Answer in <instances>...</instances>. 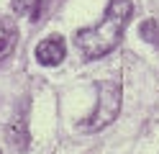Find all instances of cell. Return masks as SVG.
Masks as SVG:
<instances>
[{
    "instance_id": "obj_1",
    "label": "cell",
    "mask_w": 159,
    "mask_h": 154,
    "mask_svg": "<svg viewBox=\"0 0 159 154\" xmlns=\"http://www.w3.org/2000/svg\"><path fill=\"white\" fill-rule=\"evenodd\" d=\"M134 16V3L131 0H111L105 8V16L100 23L90 28H80L75 34V46L85 59H100L121 44L123 31Z\"/></svg>"
},
{
    "instance_id": "obj_2",
    "label": "cell",
    "mask_w": 159,
    "mask_h": 154,
    "mask_svg": "<svg viewBox=\"0 0 159 154\" xmlns=\"http://www.w3.org/2000/svg\"><path fill=\"white\" fill-rule=\"evenodd\" d=\"M95 87H98V105L90 116L80 123L82 131H100L108 123H113L118 118V113H121V100H123L121 82L118 80H103Z\"/></svg>"
},
{
    "instance_id": "obj_3",
    "label": "cell",
    "mask_w": 159,
    "mask_h": 154,
    "mask_svg": "<svg viewBox=\"0 0 159 154\" xmlns=\"http://www.w3.org/2000/svg\"><path fill=\"white\" fill-rule=\"evenodd\" d=\"M64 54H67V46H64V39L62 36H49L44 41H39V46H36V62L44 64V67L62 64Z\"/></svg>"
},
{
    "instance_id": "obj_4",
    "label": "cell",
    "mask_w": 159,
    "mask_h": 154,
    "mask_svg": "<svg viewBox=\"0 0 159 154\" xmlns=\"http://www.w3.org/2000/svg\"><path fill=\"white\" fill-rule=\"evenodd\" d=\"M16 41H18V28H16V23H13L11 18H0V62L13 54Z\"/></svg>"
},
{
    "instance_id": "obj_5",
    "label": "cell",
    "mask_w": 159,
    "mask_h": 154,
    "mask_svg": "<svg viewBox=\"0 0 159 154\" xmlns=\"http://www.w3.org/2000/svg\"><path fill=\"white\" fill-rule=\"evenodd\" d=\"M46 5H49V0H13L11 3L16 16H28L31 21H41Z\"/></svg>"
},
{
    "instance_id": "obj_6",
    "label": "cell",
    "mask_w": 159,
    "mask_h": 154,
    "mask_svg": "<svg viewBox=\"0 0 159 154\" xmlns=\"http://www.w3.org/2000/svg\"><path fill=\"white\" fill-rule=\"evenodd\" d=\"M139 34H141V39L144 41H149V44H154V46H159V23L154 18H146L141 26H139Z\"/></svg>"
}]
</instances>
